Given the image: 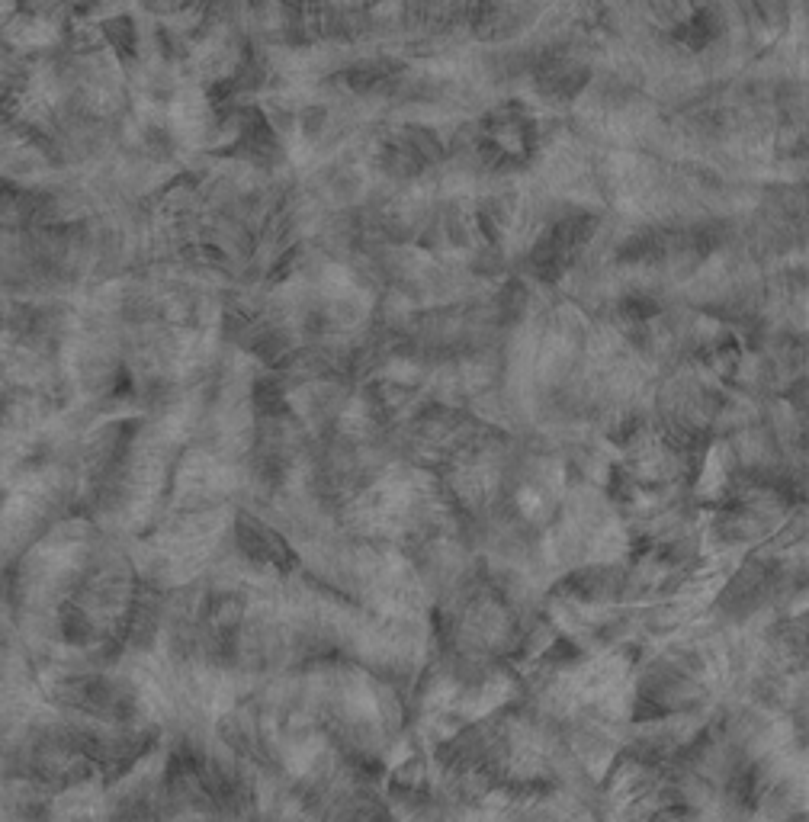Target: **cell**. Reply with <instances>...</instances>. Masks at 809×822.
<instances>
[{
    "label": "cell",
    "instance_id": "obj_1",
    "mask_svg": "<svg viewBox=\"0 0 809 822\" xmlns=\"http://www.w3.org/2000/svg\"><path fill=\"white\" fill-rule=\"evenodd\" d=\"M103 39L110 42L119 55H132L135 42H139V33H135V26L126 17H113V20H106V26H103Z\"/></svg>",
    "mask_w": 809,
    "mask_h": 822
}]
</instances>
